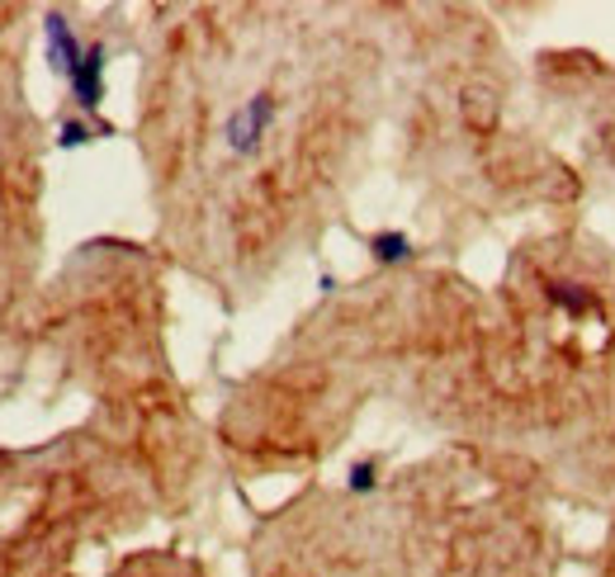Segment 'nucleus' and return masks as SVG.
I'll list each match as a JSON object with an SVG mask.
<instances>
[{"mask_svg": "<svg viewBox=\"0 0 615 577\" xmlns=\"http://www.w3.org/2000/svg\"><path fill=\"white\" fill-rule=\"evenodd\" d=\"M270 124H275V95H265V90H261V95H251V100L242 104V110H237V114L228 118L223 138H228L232 151H257Z\"/></svg>", "mask_w": 615, "mask_h": 577, "instance_id": "1", "label": "nucleus"}, {"mask_svg": "<svg viewBox=\"0 0 615 577\" xmlns=\"http://www.w3.org/2000/svg\"><path fill=\"white\" fill-rule=\"evenodd\" d=\"M71 95H77V104L86 114H95L100 110V100H104V48L100 43H90L86 57H81V67L71 71Z\"/></svg>", "mask_w": 615, "mask_h": 577, "instance_id": "2", "label": "nucleus"}, {"mask_svg": "<svg viewBox=\"0 0 615 577\" xmlns=\"http://www.w3.org/2000/svg\"><path fill=\"white\" fill-rule=\"evenodd\" d=\"M81 57H86V48L77 43V34H71V24L62 20V14H48V63H53V71L71 81V71L81 67Z\"/></svg>", "mask_w": 615, "mask_h": 577, "instance_id": "3", "label": "nucleus"}, {"mask_svg": "<svg viewBox=\"0 0 615 577\" xmlns=\"http://www.w3.org/2000/svg\"><path fill=\"white\" fill-rule=\"evenodd\" d=\"M549 303H554V308H563L568 317H588V313H596V298H592V288H582V284H568V280L549 284Z\"/></svg>", "mask_w": 615, "mask_h": 577, "instance_id": "4", "label": "nucleus"}, {"mask_svg": "<svg viewBox=\"0 0 615 577\" xmlns=\"http://www.w3.org/2000/svg\"><path fill=\"white\" fill-rule=\"evenodd\" d=\"M369 251H374V261L379 265H398V261H408L412 256V241H408V233H374Z\"/></svg>", "mask_w": 615, "mask_h": 577, "instance_id": "5", "label": "nucleus"}, {"mask_svg": "<svg viewBox=\"0 0 615 577\" xmlns=\"http://www.w3.org/2000/svg\"><path fill=\"white\" fill-rule=\"evenodd\" d=\"M374 483H379V464L374 460L351 464V493H374Z\"/></svg>", "mask_w": 615, "mask_h": 577, "instance_id": "6", "label": "nucleus"}, {"mask_svg": "<svg viewBox=\"0 0 615 577\" xmlns=\"http://www.w3.org/2000/svg\"><path fill=\"white\" fill-rule=\"evenodd\" d=\"M90 143V124H81V118H67L62 124V133H57V147H86Z\"/></svg>", "mask_w": 615, "mask_h": 577, "instance_id": "7", "label": "nucleus"}]
</instances>
